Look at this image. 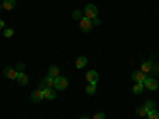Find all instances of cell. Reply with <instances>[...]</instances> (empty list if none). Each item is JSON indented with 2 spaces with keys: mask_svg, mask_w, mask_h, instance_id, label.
<instances>
[{
  "mask_svg": "<svg viewBox=\"0 0 159 119\" xmlns=\"http://www.w3.org/2000/svg\"><path fill=\"white\" fill-rule=\"evenodd\" d=\"M59 73H61V70H59L57 65H51L49 70H48V75H49V76H52V78H57V76H61Z\"/></svg>",
  "mask_w": 159,
  "mask_h": 119,
  "instance_id": "13",
  "label": "cell"
},
{
  "mask_svg": "<svg viewBox=\"0 0 159 119\" xmlns=\"http://www.w3.org/2000/svg\"><path fill=\"white\" fill-rule=\"evenodd\" d=\"M86 94L92 95V94H96V83H89L88 87H86Z\"/></svg>",
  "mask_w": 159,
  "mask_h": 119,
  "instance_id": "17",
  "label": "cell"
},
{
  "mask_svg": "<svg viewBox=\"0 0 159 119\" xmlns=\"http://www.w3.org/2000/svg\"><path fill=\"white\" fill-rule=\"evenodd\" d=\"M86 79L89 83H97V79H99V73L96 72V70H89L88 73H86Z\"/></svg>",
  "mask_w": 159,
  "mask_h": 119,
  "instance_id": "11",
  "label": "cell"
},
{
  "mask_svg": "<svg viewBox=\"0 0 159 119\" xmlns=\"http://www.w3.org/2000/svg\"><path fill=\"white\" fill-rule=\"evenodd\" d=\"M83 15H84V13H83V11H80V10H75V11L72 13V16H73V19H76V21H80V19H83V18H84Z\"/></svg>",
  "mask_w": 159,
  "mask_h": 119,
  "instance_id": "18",
  "label": "cell"
},
{
  "mask_svg": "<svg viewBox=\"0 0 159 119\" xmlns=\"http://www.w3.org/2000/svg\"><path fill=\"white\" fill-rule=\"evenodd\" d=\"M43 97H45L46 100H54V99H56V92H54V89H52V87H46V89H43Z\"/></svg>",
  "mask_w": 159,
  "mask_h": 119,
  "instance_id": "9",
  "label": "cell"
},
{
  "mask_svg": "<svg viewBox=\"0 0 159 119\" xmlns=\"http://www.w3.org/2000/svg\"><path fill=\"white\" fill-rule=\"evenodd\" d=\"M80 29H81L83 32H89L92 29V21L88 19V18H83V19H80Z\"/></svg>",
  "mask_w": 159,
  "mask_h": 119,
  "instance_id": "4",
  "label": "cell"
},
{
  "mask_svg": "<svg viewBox=\"0 0 159 119\" xmlns=\"http://www.w3.org/2000/svg\"><path fill=\"white\" fill-rule=\"evenodd\" d=\"M13 33H15V30H13V29H5V30H3L5 38H11V37H13Z\"/></svg>",
  "mask_w": 159,
  "mask_h": 119,
  "instance_id": "22",
  "label": "cell"
},
{
  "mask_svg": "<svg viewBox=\"0 0 159 119\" xmlns=\"http://www.w3.org/2000/svg\"><path fill=\"white\" fill-rule=\"evenodd\" d=\"M151 73L153 75H159V64H153V68H151Z\"/></svg>",
  "mask_w": 159,
  "mask_h": 119,
  "instance_id": "23",
  "label": "cell"
},
{
  "mask_svg": "<svg viewBox=\"0 0 159 119\" xmlns=\"http://www.w3.org/2000/svg\"><path fill=\"white\" fill-rule=\"evenodd\" d=\"M137 116H147L148 114V110L147 108H145V107H140V108H137Z\"/></svg>",
  "mask_w": 159,
  "mask_h": 119,
  "instance_id": "20",
  "label": "cell"
},
{
  "mask_svg": "<svg viewBox=\"0 0 159 119\" xmlns=\"http://www.w3.org/2000/svg\"><path fill=\"white\" fill-rule=\"evenodd\" d=\"M143 86L147 87V89H150V90H156V89L159 87V84H157L156 79H154V78H148V76H147V79H145Z\"/></svg>",
  "mask_w": 159,
  "mask_h": 119,
  "instance_id": "6",
  "label": "cell"
},
{
  "mask_svg": "<svg viewBox=\"0 0 159 119\" xmlns=\"http://www.w3.org/2000/svg\"><path fill=\"white\" fill-rule=\"evenodd\" d=\"M88 64V59L84 57V56H80L78 59H76V62H75V65H76V68H83L84 65Z\"/></svg>",
  "mask_w": 159,
  "mask_h": 119,
  "instance_id": "15",
  "label": "cell"
},
{
  "mask_svg": "<svg viewBox=\"0 0 159 119\" xmlns=\"http://www.w3.org/2000/svg\"><path fill=\"white\" fill-rule=\"evenodd\" d=\"M5 24H7V22H5L3 19H0V30H2V29H5Z\"/></svg>",
  "mask_w": 159,
  "mask_h": 119,
  "instance_id": "27",
  "label": "cell"
},
{
  "mask_svg": "<svg viewBox=\"0 0 159 119\" xmlns=\"http://www.w3.org/2000/svg\"><path fill=\"white\" fill-rule=\"evenodd\" d=\"M24 68H25V65H24L22 62H21V64H18V72H19V73H21V72H22Z\"/></svg>",
  "mask_w": 159,
  "mask_h": 119,
  "instance_id": "24",
  "label": "cell"
},
{
  "mask_svg": "<svg viewBox=\"0 0 159 119\" xmlns=\"http://www.w3.org/2000/svg\"><path fill=\"white\" fill-rule=\"evenodd\" d=\"M18 70H15V68H11V67H7V68H3V75L8 78V79H18Z\"/></svg>",
  "mask_w": 159,
  "mask_h": 119,
  "instance_id": "7",
  "label": "cell"
},
{
  "mask_svg": "<svg viewBox=\"0 0 159 119\" xmlns=\"http://www.w3.org/2000/svg\"><path fill=\"white\" fill-rule=\"evenodd\" d=\"M15 7H16V0H3L2 5H0V8H2V10H7V11L13 10Z\"/></svg>",
  "mask_w": 159,
  "mask_h": 119,
  "instance_id": "10",
  "label": "cell"
},
{
  "mask_svg": "<svg viewBox=\"0 0 159 119\" xmlns=\"http://www.w3.org/2000/svg\"><path fill=\"white\" fill-rule=\"evenodd\" d=\"M18 83L21 84V86H25V84H27L29 83V76L27 75H25V73H18Z\"/></svg>",
  "mask_w": 159,
  "mask_h": 119,
  "instance_id": "14",
  "label": "cell"
},
{
  "mask_svg": "<svg viewBox=\"0 0 159 119\" xmlns=\"http://www.w3.org/2000/svg\"><path fill=\"white\" fill-rule=\"evenodd\" d=\"M92 25H100V19H99V18L92 19Z\"/></svg>",
  "mask_w": 159,
  "mask_h": 119,
  "instance_id": "26",
  "label": "cell"
},
{
  "mask_svg": "<svg viewBox=\"0 0 159 119\" xmlns=\"http://www.w3.org/2000/svg\"><path fill=\"white\" fill-rule=\"evenodd\" d=\"M143 107H145V108H147V110L150 111V110H154V108H156V105H154V102H153V100H148L147 103L143 105Z\"/></svg>",
  "mask_w": 159,
  "mask_h": 119,
  "instance_id": "21",
  "label": "cell"
},
{
  "mask_svg": "<svg viewBox=\"0 0 159 119\" xmlns=\"http://www.w3.org/2000/svg\"><path fill=\"white\" fill-rule=\"evenodd\" d=\"M67 86H69L67 78H64V76H57V78H54V89H57V90H64Z\"/></svg>",
  "mask_w": 159,
  "mask_h": 119,
  "instance_id": "2",
  "label": "cell"
},
{
  "mask_svg": "<svg viewBox=\"0 0 159 119\" xmlns=\"http://www.w3.org/2000/svg\"><path fill=\"white\" fill-rule=\"evenodd\" d=\"M84 18H88V19H96L97 18V13H99V10H97V7L94 5V3H88L86 5V8H84Z\"/></svg>",
  "mask_w": 159,
  "mask_h": 119,
  "instance_id": "1",
  "label": "cell"
},
{
  "mask_svg": "<svg viewBox=\"0 0 159 119\" xmlns=\"http://www.w3.org/2000/svg\"><path fill=\"white\" fill-rule=\"evenodd\" d=\"M147 117H148V119H159V113L156 111V108H154V110H150L148 114H147Z\"/></svg>",
  "mask_w": 159,
  "mask_h": 119,
  "instance_id": "19",
  "label": "cell"
},
{
  "mask_svg": "<svg viewBox=\"0 0 159 119\" xmlns=\"http://www.w3.org/2000/svg\"><path fill=\"white\" fill-rule=\"evenodd\" d=\"M80 119H89L88 116H81V117H80Z\"/></svg>",
  "mask_w": 159,
  "mask_h": 119,
  "instance_id": "28",
  "label": "cell"
},
{
  "mask_svg": "<svg viewBox=\"0 0 159 119\" xmlns=\"http://www.w3.org/2000/svg\"><path fill=\"white\" fill-rule=\"evenodd\" d=\"M94 119H105V114H103V113H97V114L94 116Z\"/></svg>",
  "mask_w": 159,
  "mask_h": 119,
  "instance_id": "25",
  "label": "cell"
},
{
  "mask_svg": "<svg viewBox=\"0 0 159 119\" xmlns=\"http://www.w3.org/2000/svg\"><path fill=\"white\" fill-rule=\"evenodd\" d=\"M46 87H54V78H52V76H46L45 79H42V83H40L38 84V89H46Z\"/></svg>",
  "mask_w": 159,
  "mask_h": 119,
  "instance_id": "3",
  "label": "cell"
},
{
  "mask_svg": "<svg viewBox=\"0 0 159 119\" xmlns=\"http://www.w3.org/2000/svg\"><path fill=\"white\" fill-rule=\"evenodd\" d=\"M153 60H147V62H143L142 64V72L143 73H151V68H153Z\"/></svg>",
  "mask_w": 159,
  "mask_h": 119,
  "instance_id": "12",
  "label": "cell"
},
{
  "mask_svg": "<svg viewBox=\"0 0 159 119\" xmlns=\"http://www.w3.org/2000/svg\"><path fill=\"white\" fill-rule=\"evenodd\" d=\"M130 78L134 79L135 83H145V79H147V73H143L142 70H137L130 75Z\"/></svg>",
  "mask_w": 159,
  "mask_h": 119,
  "instance_id": "5",
  "label": "cell"
},
{
  "mask_svg": "<svg viewBox=\"0 0 159 119\" xmlns=\"http://www.w3.org/2000/svg\"><path fill=\"white\" fill-rule=\"evenodd\" d=\"M30 99H32V102H34V103L42 102V99H45V97H43V90H42V89H35V90L32 92Z\"/></svg>",
  "mask_w": 159,
  "mask_h": 119,
  "instance_id": "8",
  "label": "cell"
},
{
  "mask_svg": "<svg viewBox=\"0 0 159 119\" xmlns=\"http://www.w3.org/2000/svg\"><path fill=\"white\" fill-rule=\"evenodd\" d=\"M143 87H145L143 83H137L134 87H132V92H134L135 95H139V94H142V92H143Z\"/></svg>",
  "mask_w": 159,
  "mask_h": 119,
  "instance_id": "16",
  "label": "cell"
}]
</instances>
